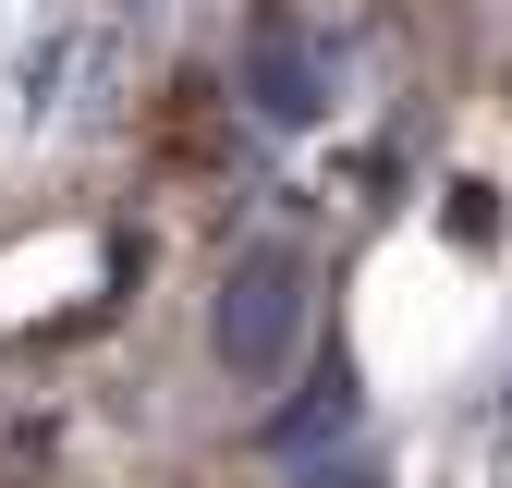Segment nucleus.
Instances as JSON below:
<instances>
[{"mask_svg": "<svg viewBox=\"0 0 512 488\" xmlns=\"http://www.w3.org/2000/svg\"><path fill=\"white\" fill-rule=\"evenodd\" d=\"M208 342L244 391H269L281 366L305 354V244H244V257L220 269V305H208Z\"/></svg>", "mask_w": 512, "mask_h": 488, "instance_id": "obj_1", "label": "nucleus"}, {"mask_svg": "<svg viewBox=\"0 0 512 488\" xmlns=\"http://www.w3.org/2000/svg\"><path fill=\"white\" fill-rule=\"evenodd\" d=\"M244 86H256V110H269V122H317L330 74H317V49H305V25H293V13H269V25L244 37Z\"/></svg>", "mask_w": 512, "mask_h": 488, "instance_id": "obj_2", "label": "nucleus"}]
</instances>
